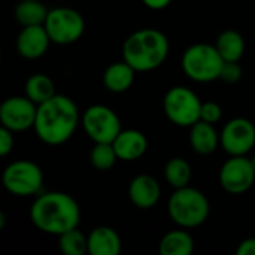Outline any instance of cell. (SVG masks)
<instances>
[{
  "mask_svg": "<svg viewBox=\"0 0 255 255\" xmlns=\"http://www.w3.org/2000/svg\"><path fill=\"white\" fill-rule=\"evenodd\" d=\"M51 39L45 25L22 27L16 37V51L22 58L37 60L45 55L49 48Z\"/></svg>",
  "mask_w": 255,
  "mask_h": 255,
  "instance_id": "obj_13",
  "label": "cell"
},
{
  "mask_svg": "<svg viewBox=\"0 0 255 255\" xmlns=\"http://www.w3.org/2000/svg\"><path fill=\"white\" fill-rule=\"evenodd\" d=\"M24 91H25V96L31 102H34L36 105H40L55 96V85L48 75L34 73L25 81Z\"/></svg>",
  "mask_w": 255,
  "mask_h": 255,
  "instance_id": "obj_22",
  "label": "cell"
},
{
  "mask_svg": "<svg viewBox=\"0 0 255 255\" xmlns=\"http://www.w3.org/2000/svg\"><path fill=\"white\" fill-rule=\"evenodd\" d=\"M191 175H193L191 164L182 157H173L164 166V178L167 184L175 190L190 185Z\"/></svg>",
  "mask_w": 255,
  "mask_h": 255,
  "instance_id": "obj_23",
  "label": "cell"
},
{
  "mask_svg": "<svg viewBox=\"0 0 255 255\" xmlns=\"http://www.w3.org/2000/svg\"><path fill=\"white\" fill-rule=\"evenodd\" d=\"M215 46L224 61H241L245 54V39L238 30L233 28L221 31L215 40Z\"/></svg>",
  "mask_w": 255,
  "mask_h": 255,
  "instance_id": "obj_20",
  "label": "cell"
},
{
  "mask_svg": "<svg viewBox=\"0 0 255 255\" xmlns=\"http://www.w3.org/2000/svg\"><path fill=\"white\" fill-rule=\"evenodd\" d=\"M251 160H253V164H254V167H255V154L253 155V158H251Z\"/></svg>",
  "mask_w": 255,
  "mask_h": 255,
  "instance_id": "obj_32",
  "label": "cell"
},
{
  "mask_svg": "<svg viewBox=\"0 0 255 255\" xmlns=\"http://www.w3.org/2000/svg\"><path fill=\"white\" fill-rule=\"evenodd\" d=\"M167 212L170 220L182 229H196L206 223L211 205L205 193L190 185L176 188L169 199Z\"/></svg>",
  "mask_w": 255,
  "mask_h": 255,
  "instance_id": "obj_4",
  "label": "cell"
},
{
  "mask_svg": "<svg viewBox=\"0 0 255 255\" xmlns=\"http://www.w3.org/2000/svg\"><path fill=\"white\" fill-rule=\"evenodd\" d=\"M161 197V187L151 175H137L128 184V199L139 209L154 208Z\"/></svg>",
  "mask_w": 255,
  "mask_h": 255,
  "instance_id": "obj_14",
  "label": "cell"
},
{
  "mask_svg": "<svg viewBox=\"0 0 255 255\" xmlns=\"http://www.w3.org/2000/svg\"><path fill=\"white\" fill-rule=\"evenodd\" d=\"M142 3L151 10H163L172 3V0H142Z\"/></svg>",
  "mask_w": 255,
  "mask_h": 255,
  "instance_id": "obj_30",
  "label": "cell"
},
{
  "mask_svg": "<svg viewBox=\"0 0 255 255\" xmlns=\"http://www.w3.org/2000/svg\"><path fill=\"white\" fill-rule=\"evenodd\" d=\"M255 181L253 160L247 155H232L220 170V185L229 194L247 193Z\"/></svg>",
  "mask_w": 255,
  "mask_h": 255,
  "instance_id": "obj_10",
  "label": "cell"
},
{
  "mask_svg": "<svg viewBox=\"0 0 255 255\" xmlns=\"http://www.w3.org/2000/svg\"><path fill=\"white\" fill-rule=\"evenodd\" d=\"M223 117V109L215 102H203L200 111V120L209 124H217Z\"/></svg>",
  "mask_w": 255,
  "mask_h": 255,
  "instance_id": "obj_27",
  "label": "cell"
},
{
  "mask_svg": "<svg viewBox=\"0 0 255 255\" xmlns=\"http://www.w3.org/2000/svg\"><path fill=\"white\" fill-rule=\"evenodd\" d=\"M48 12L49 10L40 0H19L15 7V18L22 27L43 25Z\"/></svg>",
  "mask_w": 255,
  "mask_h": 255,
  "instance_id": "obj_21",
  "label": "cell"
},
{
  "mask_svg": "<svg viewBox=\"0 0 255 255\" xmlns=\"http://www.w3.org/2000/svg\"><path fill=\"white\" fill-rule=\"evenodd\" d=\"M81 220V211L76 200L63 191H48L36 196L30 208L31 224L52 236H60L76 229Z\"/></svg>",
  "mask_w": 255,
  "mask_h": 255,
  "instance_id": "obj_1",
  "label": "cell"
},
{
  "mask_svg": "<svg viewBox=\"0 0 255 255\" xmlns=\"http://www.w3.org/2000/svg\"><path fill=\"white\" fill-rule=\"evenodd\" d=\"M190 145L194 152L200 155H209L221 146L220 133L214 124L199 120L190 127Z\"/></svg>",
  "mask_w": 255,
  "mask_h": 255,
  "instance_id": "obj_17",
  "label": "cell"
},
{
  "mask_svg": "<svg viewBox=\"0 0 255 255\" xmlns=\"http://www.w3.org/2000/svg\"><path fill=\"white\" fill-rule=\"evenodd\" d=\"M244 70L239 64V61H224L220 79L227 82V84H236L242 79Z\"/></svg>",
  "mask_w": 255,
  "mask_h": 255,
  "instance_id": "obj_26",
  "label": "cell"
},
{
  "mask_svg": "<svg viewBox=\"0 0 255 255\" xmlns=\"http://www.w3.org/2000/svg\"><path fill=\"white\" fill-rule=\"evenodd\" d=\"M224 60L215 45L194 43L188 46L181 58L184 73L194 82L206 84L220 79Z\"/></svg>",
  "mask_w": 255,
  "mask_h": 255,
  "instance_id": "obj_5",
  "label": "cell"
},
{
  "mask_svg": "<svg viewBox=\"0 0 255 255\" xmlns=\"http://www.w3.org/2000/svg\"><path fill=\"white\" fill-rule=\"evenodd\" d=\"M82 126L87 136L94 143H112L120 134V117L105 105H91L82 115Z\"/></svg>",
  "mask_w": 255,
  "mask_h": 255,
  "instance_id": "obj_9",
  "label": "cell"
},
{
  "mask_svg": "<svg viewBox=\"0 0 255 255\" xmlns=\"http://www.w3.org/2000/svg\"><path fill=\"white\" fill-rule=\"evenodd\" d=\"M117 155L123 161H134L139 160L148 149L146 136L134 128L121 130L120 134L112 142Z\"/></svg>",
  "mask_w": 255,
  "mask_h": 255,
  "instance_id": "obj_15",
  "label": "cell"
},
{
  "mask_svg": "<svg viewBox=\"0 0 255 255\" xmlns=\"http://www.w3.org/2000/svg\"><path fill=\"white\" fill-rule=\"evenodd\" d=\"M37 105L27 96H12L0 105V123L13 133L34 127Z\"/></svg>",
  "mask_w": 255,
  "mask_h": 255,
  "instance_id": "obj_11",
  "label": "cell"
},
{
  "mask_svg": "<svg viewBox=\"0 0 255 255\" xmlns=\"http://www.w3.org/2000/svg\"><path fill=\"white\" fill-rule=\"evenodd\" d=\"M169 49L170 43L163 31L157 28H140L124 40L123 60L136 72H151L166 61Z\"/></svg>",
  "mask_w": 255,
  "mask_h": 255,
  "instance_id": "obj_3",
  "label": "cell"
},
{
  "mask_svg": "<svg viewBox=\"0 0 255 255\" xmlns=\"http://www.w3.org/2000/svg\"><path fill=\"white\" fill-rule=\"evenodd\" d=\"M3 226H4V217H3V214L0 212V229H3Z\"/></svg>",
  "mask_w": 255,
  "mask_h": 255,
  "instance_id": "obj_31",
  "label": "cell"
},
{
  "mask_svg": "<svg viewBox=\"0 0 255 255\" xmlns=\"http://www.w3.org/2000/svg\"><path fill=\"white\" fill-rule=\"evenodd\" d=\"M79 124L76 103L63 94H55L49 100L37 105L34 121L36 136L46 145L58 146L66 143Z\"/></svg>",
  "mask_w": 255,
  "mask_h": 255,
  "instance_id": "obj_2",
  "label": "cell"
},
{
  "mask_svg": "<svg viewBox=\"0 0 255 255\" xmlns=\"http://www.w3.org/2000/svg\"><path fill=\"white\" fill-rule=\"evenodd\" d=\"M123 242L120 235L108 226L96 227L88 235V254L90 255H118Z\"/></svg>",
  "mask_w": 255,
  "mask_h": 255,
  "instance_id": "obj_16",
  "label": "cell"
},
{
  "mask_svg": "<svg viewBox=\"0 0 255 255\" xmlns=\"http://www.w3.org/2000/svg\"><path fill=\"white\" fill-rule=\"evenodd\" d=\"M202 100L188 87H172L163 99V111L170 123L178 127H191L200 120Z\"/></svg>",
  "mask_w": 255,
  "mask_h": 255,
  "instance_id": "obj_7",
  "label": "cell"
},
{
  "mask_svg": "<svg viewBox=\"0 0 255 255\" xmlns=\"http://www.w3.org/2000/svg\"><path fill=\"white\" fill-rule=\"evenodd\" d=\"M13 145H15L13 131L1 126L0 127V155L1 157L9 155L13 149Z\"/></svg>",
  "mask_w": 255,
  "mask_h": 255,
  "instance_id": "obj_28",
  "label": "cell"
},
{
  "mask_svg": "<svg viewBox=\"0 0 255 255\" xmlns=\"http://www.w3.org/2000/svg\"><path fill=\"white\" fill-rule=\"evenodd\" d=\"M161 255H190L194 251V239L187 229H176L167 232L158 245Z\"/></svg>",
  "mask_w": 255,
  "mask_h": 255,
  "instance_id": "obj_19",
  "label": "cell"
},
{
  "mask_svg": "<svg viewBox=\"0 0 255 255\" xmlns=\"http://www.w3.org/2000/svg\"><path fill=\"white\" fill-rule=\"evenodd\" d=\"M58 248L64 255H84L88 253V236L78 227L72 229L58 236Z\"/></svg>",
  "mask_w": 255,
  "mask_h": 255,
  "instance_id": "obj_24",
  "label": "cell"
},
{
  "mask_svg": "<svg viewBox=\"0 0 255 255\" xmlns=\"http://www.w3.org/2000/svg\"><path fill=\"white\" fill-rule=\"evenodd\" d=\"M1 184L7 193L16 197L37 196L43 187L42 169L30 160L9 163L1 173Z\"/></svg>",
  "mask_w": 255,
  "mask_h": 255,
  "instance_id": "obj_6",
  "label": "cell"
},
{
  "mask_svg": "<svg viewBox=\"0 0 255 255\" xmlns=\"http://www.w3.org/2000/svg\"><path fill=\"white\" fill-rule=\"evenodd\" d=\"M136 70L127 61L112 63L103 73V85L111 93H124L134 82Z\"/></svg>",
  "mask_w": 255,
  "mask_h": 255,
  "instance_id": "obj_18",
  "label": "cell"
},
{
  "mask_svg": "<svg viewBox=\"0 0 255 255\" xmlns=\"http://www.w3.org/2000/svg\"><path fill=\"white\" fill-rule=\"evenodd\" d=\"M236 255H255V238L242 241L236 250Z\"/></svg>",
  "mask_w": 255,
  "mask_h": 255,
  "instance_id": "obj_29",
  "label": "cell"
},
{
  "mask_svg": "<svg viewBox=\"0 0 255 255\" xmlns=\"http://www.w3.org/2000/svg\"><path fill=\"white\" fill-rule=\"evenodd\" d=\"M221 148L232 155H248L255 146V126L248 118L230 120L220 133Z\"/></svg>",
  "mask_w": 255,
  "mask_h": 255,
  "instance_id": "obj_12",
  "label": "cell"
},
{
  "mask_svg": "<svg viewBox=\"0 0 255 255\" xmlns=\"http://www.w3.org/2000/svg\"><path fill=\"white\" fill-rule=\"evenodd\" d=\"M43 25L49 34L51 42L57 45L75 43L85 31L84 16L76 9L66 6L51 9Z\"/></svg>",
  "mask_w": 255,
  "mask_h": 255,
  "instance_id": "obj_8",
  "label": "cell"
},
{
  "mask_svg": "<svg viewBox=\"0 0 255 255\" xmlns=\"http://www.w3.org/2000/svg\"><path fill=\"white\" fill-rule=\"evenodd\" d=\"M118 155L112 143H94L90 151V163L97 170H109L115 166Z\"/></svg>",
  "mask_w": 255,
  "mask_h": 255,
  "instance_id": "obj_25",
  "label": "cell"
}]
</instances>
